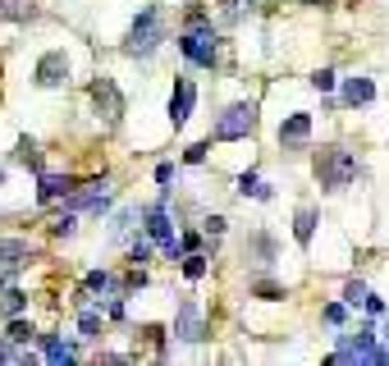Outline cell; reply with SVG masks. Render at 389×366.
<instances>
[{
  "label": "cell",
  "mask_w": 389,
  "mask_h": 366,
  "mask_svg": "<svg viewBox=\"0 0 389 366\" xmlns=\"http://www.w3.org/2000/svg\"><path fill=\"white\" fill-rule=\"evenodd\" d=\"M174 334H179L183 343H197L202 334H207V325H202V312H197V302H179V325H174Z\"/></svg>",
  "instance_id": "ba28073f"
},
{
  "label": "cell",
  "mask_w": 389,
  "mask_h": 366,
  "mask_svg": "<svg viewBox=\"0 0 389 366\" xmlns=\"http://www.w3.org/2000/svg\"><path fill=\"white\" fill-rule=\"evenodd\" d=\"M257 293H261V297H270V302H275V297H284V293H279L275 284H257Z\"/></svg>",
  "instance_id": "e575fe53"
},
{
  "label": "cell",
  "mask_w": 389,
  "mask_h": 366,
  "mask_svg": "<svg viewBox=\"0 0 389 366\" xmlns=\"http://www.w3.org/2000/svg\"><path fill=\"white\" fill-rule=\"evenodd\" d=\"M147 256H151V243H142V238H138V243H133V261H147Z\"/></svg>",
  "instance_id": "4dcf8cb0"
},
{
  "label": "cell",
  "mask_w": 389,
  "mask_h": 366,
  "mask_svg": "<svg viewBox=\"0 0 389 366\" xmlns=\"http://www.w3.org/2000/svg\"><path fill=\"white\" fill-rule=\"evenodd\" d=\"M183 275H188V279H202V275H207V256H197V252H192L188 261H183Z\"/></svg>",
  "instance_id": "7402d4cb"
},
{
  "label": "cell",
  "mask_w": 389,
  "mask_h": 366,
  "mask_svg": "<svg viewBox=\"0 0 389 366\" xmlns=\"http://www.w3.org/2000/svg\"><path fill=\"white\" fill-rule=\"evenodd\" d=\"M183 160H188V165H202V160H207V147H202V142H197V147H188V151H183Z\"/></svg>",
  "instance_id": "f1b7e54d"
},
{
  "label": "cell",
  "mask_w": 389,
  "mask_h": 366,
  "mask_svg": "<svg viewBox=\"0 0 389 366\" xmlns=\"http://www.w3.org/2000/svg\"><path fill=\"white\" fill-rule=\"evenodd\" d=\"M371 96H376V83H371V78H348V83H344V101H348V105H366Z\"/></svg>",
  "instance_id": "4fadbf2b"
},
{
  "label": "cell",
  "mask_w": 389,
  "mask_h": 366,
  "mask_svg": "<svg viewBox=\"0 0 389 366\" xmlns=\"http://www.w3.org/2000/svg\"><path fill=\"white\" fill-rule=\"evenodd\" d=\"M243 252H252V256H257V266H270V261H275V243H270L266 234H252Z\"/></svg>",
  "instance_id": "9a60e30c"
},
{
  "label": "cell",
  "mask_w": 389,
  "mask_h": 366,
  "mask_svg": "<svg viewBox=\"0 0 389 366\" xmlns=\"http://www.w3.org/2000/svg\"><path fill=\"white\" fill-rule=\"evenodd\" d=\"M252 129H257V105H252V101L229 105V110L216 119V138H220V142H229V138H248Z\"/></svg>",
  "instance_id": "3957f363"
},
{
  "label": "cell",
  "mask_w": 389,
  "mask_h": 366,
  "mask_svg": "<svg viewBox=\"0 0 389 366\" xmlns=\"http://www.w3.org/2000/svg\"><path fill=\"white\" fill-rule=\"evenodd\" d=\"M0 179H5V170H0Z\"/></svg>",
  "instance_id": "f35d334b"
},
{
  "label": "cell",
  "mask_w": 389,
  "mask_h": 366,
  "mask_svg": "<svg viewBox=\"0 0 389 366\" xmlns=\"http://www.w3.org/2000/svg\"><path fill=\"white\" fill-rule=\"evenodd\" d=\"M357 175V160L348 156L344 147H320L316 151V179H320V188H348Z\"/></svg>",
  "instance_id": "6da1fadb"
},
{
  "label": "cell",
  "mask_w": 389,
  "mask_h": 366,
  "mask_svg": "<svg viewBox=\"0 0 389 366\" xmlns=\"http://www.w3.org/2000/svg\"><path fill=\"white\" fill-rule=\"evenodd\" d=\"M0 261H5V266H23V261H28V243H14V238H0Z\"/></svg>",
  "instance_id": "ac0fdd59"
},
{
  "label": "cell",
  "mask_w": 389,
  "mask_h": 366,
  "mask_svg": "<svg viewBox=\"0 0 389 366\" xmlns=\"http://www.w3.org/2000/svg\"><path fill=\"white\" fill-rule=\"evenodd\" d=\"M92 101H96V110H101L105 119H120L124 114V96H120V88H115V78H96L92 83Z\"/></svg>",
  "instance_id": "52a82bcc"
},
{
  "label": "cell",
  "mask_w": 389,
  "mask_h": 366,
  "mask_svg": "<svg viewBox=\"0 0 389 366\" xmlns=\"http://www.w3.org/2000/svg\"><path fill=\"white\" fill-rule=\"evenodd\" d=\"M0 362H23V353H18L14 343H5V339H0Z\"/></svg>",
  "instance_id": "83f0119b"
},
{
  "label": "cell",
  "mask_w": 389,
  "mask_h": 366,
  "mask_svg": "<svg viewBox=\"0 0 389 366\" xmlns=\"http://www.w3.org/2000/svg\"><path fill=\"white\" fill-rule=\"evenodd\" d=\"M202 229H207V234H225V216H211Z\"/></svg>",
  "instance_id": "f546056e"
},
{
  "label": "cell",
  "mask_w": 389,
  "mask_h": 366,
  "mask_svg": "<svg viewBox=\"0 0 389 366\" xmlns=\"http://www.w3.org/2000/svg\"><path fill=\"white\" fill-rule=\"evenodd\" d=\"M69 192H74V183L64 175H42V183H37V201H60Z\"/></svg>",
  "instance_id": "7c38bea8"
},
{
  "label": "cell",
  "mask_w": 389,
  "mask_h": 366,
  "mask_svg": "<svg viewBox=\"0 0 389 366\" xmlns=\"http://www.w3.org/2000/svg\"><path fill=\"white\" fill-rule=\"evenodd\" d=\"M192 101H197V88H192L188 78H179V83H174V96H170V119H174V129H179V124L192 114Z\"/></svg>",
  "instance_id": "9c48e42d"
},
{
  "label": "cell",
  "mask_w": 389,
  "mask_h": 366,
  "mask_svg": "<svg viewBox=\"0 0 389 366\" xmlns=\"http://www.w3.org/2000/svg\"><path fill=\"white\" fill-rule=\"evenodd\" d=\"M28 307V293L23 288H5V293H0V316H18Z\"/></svg>",
  "instance_id": "e0dca14e"
},
{
  "label": "cell",
  "mask_w": 389,
  "mask_h": 366,
  "mask_svg": "<svg viewBox=\"0 0 389 366\" xmlns=\"http://www.w3.org/2000/svg\"><path fill=\"white\" fill-rule=\"evenodd\" d=\"M366 297H371V293H366V284H362V279H353V284H348V288H344V302H348V307H357V302H366Z\"/></svg>",
  "instance_id": "44dd1931"
},
{
  "label": "cell",
  "mask_w": 389,
  "mask_h": 366,
  "mask_svg": "<svg viewBox=\"0 0 389 366\" xmlns=\"http://www.w3.org/2000/svg\"><path fill=\"white\" fill-rule=\"evenodd\" d=\"M110 284H115V279L105 275V271H92V275H87V284H83V288H87V293H101V288H110Z\"/></svg>",
  "instance_id": "603a6c76"
},
{
  "label": "cell",
  "mask_w": 389,
  "mask_h": 366,
  "mask_svg": "<svg viewBox=\"0 0 389 366\" xmlns=\"http://www.w3.org/2000/svg\"><path fill=\"white\" fill-rule=\"evenodd\" d=\"M311 138V114H289L284 124H279V142L284 147H298V142Z\"/></svg>",
  "instance_id": "30bf717a"
},
{
  "label": "cell",
  "mask_w": 389,
  "mask_h": 366,
  "mask_svg": "<svg viewBox=\"0 0 389 366\" xmlns=\"http://www.w3.org/2000/svg\"><path fill=\"white\" fill-rule=\"evenodd\" d=\"M362 307H366V312H371V316H385V302H381V297H366Z\"/></svg>",
  "instance_id": "836d02e7"
},
{
  "label": "cell",
  "mask_w": 389,
  "mask_h": 366,
  "mask_svg": "<svg viewBox=\"0 0 389 366\" xmlns=\"http://www.w3.org/2000/svg\"><path fill=\"white\" fill-rule=\"evenodd\" d=\"M42 353H46V362H74V348L60 343V339H51V334H42Z\"/></svg>",
  "instance_id": "d6986e66"
},
{
  "label": "cell",
  "mask_w": 389,
  "mask_h": 366,
  "mask_svg": "<svg viewBox=\"0 0 389 366\" xmlns=\"http://www.w3.org/2000/svg\"><path fill=\"white\" fill-rule=\"evenodd\" d=\"M14 160H18V165H33V170H42V151H37V142H33V138H18V147H14Z\"/></svg>",
  "instance_id": "2e32d148"
},
{
  "label": "cell",
  "mask_w": 389,
  "mask_h": 366,
  "mask_svg": "<svg viewBox=\"0 0 389 366\" xmlns=\"http://www.w3.org/2000/svg\"><path fill=\"white\" fill-rule=\"evenodd\" d=\"M161 42H165L161 14H156V9H142L138 23H133V33H129V46H124V51H129V55H151Z\"/></svg>",
  "instance_id": "7a4b0ae2"
},
{
  "label": "cell",
  "mask_w": 389,
  "mask_h": 366,
  "mask_svg": "<svg viewBox=\"0 0 389 366\" xmlns=\"http://www.w3.org/2000/svg\"><path fill=\"white\" fill-rule=\"evenodd\" d=\"M55 234H60V238H69V234H74V220H69V216H64V220H55Z\"/></svg>",
  "instance_id": "d6a6232c"
},
{
  "label": "cell",
  "mask_w": 389,
  "mask_h": 366,
  "mask_svg": "<svg viewBox=\"0 0 389 366\" xmlns=\"http://www.w3.org/2000/svg\"><path fill=\"white\" fill-rule=\"evenodd\" d=\"M220 5H225V9H229V14H238V9H243V5H248V0H220Z\"/></svg>",
  "instance_id": "d590c367"
},
{
  "label": "cell",
  "mask_w": 389,
  "mask_h": 366,
  "mask_svg": "<svg viewBox=\"0 0 389 366\" xmlns=\"http://www.w3.org/2000/svg\"><path fill=\"white\" fill-rule=\"evenodd\" d=\"M303 5H330V0H303Z\"/></svg>",
  "instance_id": "74e56055"
},
{
  "label": "cell",
  "mask_w": 389,
  "mask_h": 366,
  "mask_svg": "<svg viewBox=\"0 0 389 366\" xmlns=\"http://www.w3.org/2000/svg\"><path fill=\"white\" fill-rule=\"evenodd\" d=\"M325 321H330V325H339V321H344V307L330 302V307H325Z\"/></svg>",
  "instance_id": "1f68e13d"
},
{
  "label": "cell",
  "mask_w": 389,
  "mask_h": 366,
  "mask_svg": "<svg viewBox=\"0 0 389 366\" xmlns=\"http://www.w3.org/2000/svg\"><path fill=\"white\" fill-rule=\"evenodd\" d=\"M316 225H320V216H316L311 206H303V211H298V220H294V238H298V243H311Z\"/></svg>",
  "instance_id": "5bb4252c"
},
{
  "label": "cell",
  "mask_w": 389,
  "mask_h": 366,
  "mask_svg": "<svg viewBox=\"0 0 389 366\" xmlns=\"http://www.w3.org/2000/svg\"><path fill=\"white\" fill-rule=\"evenodd\" d=\"M179 51L192 64H211L216 60V33H207V23H188V33L179 37Z\"/></svg>",
  "instance_id": "277c9868"
},
{
  "label": "cell",
  "mask_w": 389,
  "mask_h": 366,
  "mask_svg": "<svg viewBox=\"0 0 389 366\" xmlns=\"http://www.w3.org/2000/svg\"><path fill=\"white\" fill-rule=\"evenodd\" d=\"M129 225H133V211H120V216H115V225H110V234L124 238V234H129Z\"/></svg>",
  "instance_id": "d4e9b609"
},
{
  "label": "cell",
  "mask_w": 389,
  "mask_h": 366,
  "mask_svg": "<svg viewBox=\"0 0 389 366\" xmlns=\"http://www.w3.org/2000/svg\"><path fill=\"white\" fill-rule=\"evenodd\" d=\"M311 88H320V92H330V88H335V73H330V69H320V73H311Z\"/></svg>",
  "instance_id": "484cf974"
},
{
  "label": "cell",
  "mask_w": 389,
  "mask_h": 366,
  "mask_svg": "<svg viewBox=\"0 0 389 366\" xmlns=\"http://www.w3.org/2000/svg\"><path fill=\"white\" fill-rule=\"evenodd\" d=\"M69 83V60H64V51H46L42 60H37V88H64Z\"/></svg>",
  "instance_id": "5b68a950"
},
{
  "label": "cell",
  "mask_w": 389,
  "mask_h": 366,
  "mask_svg": "<svg viewBox=\"0 0 389 366\" xmlns=\"http://www.w3.org/2000/svg\"><path fill=\"white\" fill-rule=\"evenodd\" d=\"M9 339H14V343H28V339H33V330H28L23 321H14V325H9Z\"/></svg>",
  "instance_id": "4316f807"
},
{
  "label": "cell",
  "mask_w": 389,
  "mask_h": 366,
  "mask_svg": "<svg viewBox=\"0 0 389 366\" xmlns=\"http://www.w3.org/2000/svg\"><path fill=\"white\" fill-rule=\"evenodd\" d=\"M110 197H115V192H110V183H87V188H78V192H69V197H64V201H69V211H105V206H110Z\"/></svg>",
  "instance_id": "8992f818"
},
{
  "label": "cell",
  "mask_w": 389,
  "mask_h": 366,
  "mask_svg": "<svg viewBox=\"0 0 389 366\" xmlns=\"http://www.w3.org/2000/svg\"><path fill=\"white\" fill-rule=\"evenodd\" d=\"M0 18H33V0H0Z\"/></svg>",
  "instance_id": "ffe728a7"
},
{
  "label": "cell",
  "mask_w": 389,
  "mask_h": 366,
  "mask_svg": "<svg viewBox=\"0 0 389 366\" xmlns=\"http://www.w3.org/2000/svg\"><path fill=\"white\" fill-rule=\"evenodd\" d=\"M147 234L156 238V243H174V229H170V216H165V201H156V206L147 211Z\"/></svg>",
  "instance_id": "8fae6325"
},
{
  "label": "cell",
  "mask_w": 389,
  "mask_h": 366,
  "mask_svg": "<svg viewBox=\"0 0 389 366\" xmlns=\"http://www.w3.org/2000/svg\"><path fill=\"white\" fill-rule=\"evenodd\" d=\"M78 330H83V339H96V330H101V316H96V312H83V325H78Z\"/></svg>",
  "instance_id": "cb8c5ba5"
},
{
  "label": "cell",
  "mask_w": 389,
  "mask_h": 366,
  "mask_svg": "<svg viewBox=\"0 0 389 366\" xmlns=\"http://www.w3.org/2000/svg\"><path fill=\"white\" fill-rule=\"evenodd\" d=\"M381 339H389V316H385V330H381Z\"/></svg>",
  "instance_id": "8d00e7d4"
}]
</instances>
